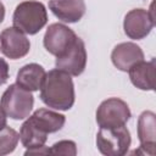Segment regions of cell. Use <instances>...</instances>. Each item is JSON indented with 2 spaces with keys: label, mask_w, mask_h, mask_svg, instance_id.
<instances>
[{
  "label": "cell",
  "mask_w": 156,
  "mask_h": 156,
  "mask_svg": "<svg viewBox=\"0 0 156 156\" xmlns=\"http://www.w3.org/2000/svg\"><path fill=\"white\" fill-rule=\"evenodd\" d=\"M40 99L50 108L69 110L76 100L74 84L71 76L58 68L49 71L40 88Z\"/></svg>",
  "instance_id": "cell-1"
},
{
  "label": "cell",
  "mask_w": 156,
  "mask_h": 156,
  "mask_svg": "<svg viewBox=\"0 0 156 156\" xmlns=\"http://www.w3.org/2000/svg\"><path fill=\"white\" fill-rule=\"evenodd\" d=\"M13 27L24 34L34 35L48 23V12L43 2L37 0H26L20 2L12 16Z\"/></svg>",
  "instance_id": "cell-2"
},
{
  "label": "cell",
  "mask_w": 156,
  "mask_h": 156,
  "mask_svg": "<svg viewBox=\"0 0 156 156\" xmlns=\"http://www.w3.org/2000/svg\"><path fill=\"white\" fill-rule=\"evenodd\" d=\"M34 96L32 91L21 88L17 84H11L2 94L0 106L7 117L20 121L24 119L32 112Z\"/></svg>",
  "instance_id": "cell-3"
},
{
  "label": "cell",
  "mask_w": 156,
  "mask_h": 156,
  "mask_svg": "<svg viewBox=\"0 0 156 156\" xmlns=\"http://www.w3.org/2000/svg\"><path fill=\"white\" fill-rule=\"evenodd\" d=\"M130 143V133L126 126L100 128L96 134V146L106 156H122L127 154Z\"/></svg>",
  "instance_id": "cell-4"
},
{
  "label": "cell",
  "mask_w": 156,
  "mask_h": 156,
  "mask_svg": "<svg viewBox=\"0 0 156 156\" xmlns=\"http://www.w3.org/2000/svg\"><path fill=\"white\" fill-rule=\"evenodd\" d=\"M132 117V112L126 101L118 98L104 100L96 110V123L100 128H112L126 126Z\"/></svg>",
  "instance_id": "cell-5"
},
{
  "label": "cell",
  "mask_w": 156,
  "mask_h": 156,
  "mask_svg": "<svg viewBox=\"0 0 156 156\" xmlns=\"http://www.w3.org/2000/svg\"><path fill=\"white\" fill-rule=\"evenodd\" d=\"M77 38V34L66 24L52 23L45 32L43 44L48 52L60 57L71 49Z\"/></svg>",
  "instance_id": "cell-6"
},
{
  "label": "cell",
  "mask_w": 156,
  "mask_h": 156,
  "mask_svg": "<svg viewBox=\"0 0 156 156\" xmlns=\"http://www.w3.org/2000/svg\"><path fill=\"white\" fill-rule=\"evenodd\" d=\"M152 5L154 4H151V9L149 11L144 9H133L127 12L123 21V29L128 38L140 40L150 34L155 26Z\"/></svg>",
  "instance_id": "cell-7"
},
{
  "label": "cell",
  "mask_w": 156,
  "mask_h": 156,
  "mask_svg": "<svg viewBox=\"0 0 156 156\" xmlns=\"http://www.w3.org/2000/svg\"><path fill=\"white\" fill-rule=\"evenodd\" d=\"M0 50L6 57L18 60L29 52L30 43L22 30L16 27H7L0 33Z\"/></svg>",
  "instance_id": "cell-8"
},
{
  "label": "cell",
  "mask_w": 156,
  "mask_h": 156,
  "mask_svg": "<svg viewBox=\"0 0 156 156\" xmlns=\"http://www.w3.org/2000/svg\"><path fill=\"white\" fill-rule=\"evenodd\" d=\"M56 68L68 73L69 76H80L87 66V50L84 41L78 37L71 49L62 56L56 57Z\"/></svg>",
  "instance_id": "cell-9"
},
{
  "label": "cell",
  "mask_w": 156,
  "mask_h": 156,
  "mask_svg": "<svg viewBox=\"0 0 156 156\" xmlns=\"http://www.w3.org/2000/svg\"><path fill=\"white\" fill-rule=\"evenodd\" d=\"M111 61L116 68L128 72L134 65L144 61V52L139 45L132 41L117 44L111 52Z\"/></svg>",
  "instance_id": "cell-10"
},
{
  "label": "cell",
  "mask_w": 156,
  "mask_h": 156,
  "mask_svg": "<svg viewBox=\"0 0 156 156\" xmlns=\"http://www.w3.org/2000/svg\"><path fill=\"white\" fill-rule=\"evenodd\" d=\"M138 139L143 154L154 156L156 152V115L144 111L138 118Z\"/></svg>",
  "instance_id": "cell-11"
},
{
  "label": "cell",
  "mask_w": 156,
  "mask_h": 156,
  "mask_svg": "<svg viewBox=\"0 0 156 156\" xmlns=\"http://www.w3.org/2000/svg\"><path fill=\"white\" fill-rule=\"evenodd\" d=\"M37 130L43 134L56 133L66 123V117L56 111L49 108H38L33 112L32 116H28L27 119Z\"/></svg>",
  "instance_id": "cell-12"
},
{
  "label": "cell",
  "mask_w": 156,
  "mask_h": 156,
  "mask_svg": "<svg viewBox=\"0 0 156 156\" xmlns=\"http://www.w3.org/2000/svg\"><path fill=\"white\" fill-rule=\"evenodd\" d=\"M51 12L65 23H76L85 15L84 0H49Z\"/></svg>",
  "instance_id": "cell-13"
},
{
  "label": "cell",
  "mask_w": 156,
  "mask_h": 156,
  "mask_svg": "<svg viewBox=\"0 0 156 156\" xmlns=\"http://www.w3.org/2000/svg\"><path fill=\"white\" fill-rule=\"evenodd\" d=\"M155 68V58H151L150 61H141L134 65L128 71L132 84L140 90H154Z\"/></svg>",
  "instance_id": "cell-14"
},
{
  "label": "cell",
  "mask_w": 156,
  "mask_h": 156,
  "mask_svg": "<svg viewBox=\"0 0 156 156\" xmlns=\"http://www.w3.org/2000/svg\"><path fill=\"white\" fill-rule=\"evenodd\" d=\"M45 74L44 67L39 63H28L17 72L16 84L28 91H37L40 90Z\"/></svg>",
  "instance_id": "cell-15"
},
{
  "label": "cell",
  "mask_w": 156,
  "mask_h": 156,
  "mask_svg": "<svg viewBox=\"0 0 156 156\" xmlns=\"http://www.w3.org/2000/svg\"><path fill=\"white\" fill-rule=\"evenodd\" d=\"M20 140L26 149L40 147L45 145L48 140V135L37 130L27 119L23 122L20 129Z\"/></svg>",
  "instance_id": "cell-16"
},
{
  "label": "cell",
  "mask_w": 156,
  "mask_h": 156,
  "mask_svg": "<svg viewBox=\"0 0 156 156\" xmlns=\"http://www.w3.org/2000/svg\"><path fill=\"white\" fill-rule=\"evenodd\" d=\"M20 140V134L10 127H5L0 130V156L7 155L15 151Z\"/></svg>",
  "instance_id": "cell-17"
},
{
  "label": "cell",
  "mask_w": 156,
  "mask_h": 156,
  "mask_svg": "<svg viewBox=\"0 0 156 156\" xmlns=\"http://www.w3.org/2000/svg\"><path fill=\"white\" fill-rule=\"evenodd\" d=\"M50 154L51 155L74 156V155H77V145L72 140H60L50 147Z\"/></svg>",
  "instance_id": "cell-18"
},
{
  "label": "cell",
  "mask_w": 156,
  "mask_h": 156,
  "mask_svg": "<svg viewBox=\"0 0 156 156\" xmlns=\"http://www.w3.org/2000/svg\"><path fill=\"white\" fill-rule=\"evenodd\" d=\"M9 76H10L9 65L4 58L0 57V85H4L7 82Z\"/></svg>",
  "instance_id": "cell-19"
},
{
  "label": "cell",
  "mask_w": 156,
  "mask_h": 156,
  "mask_svg": "<svg viewBox=\"0 0 156 156\" xmlns=\"http://www.w3.org/2000/svg\"><path fill=\"white\" fill-rule=\"evenodd\" d=\"M50 154V147L43 145L40 147H33V149H27L24 152V156L28 155H49Z\"/></svg>",
  "instance_id": "cell-20"
},
{
  "label": "cell",
  "mask_w": 156,
  "mask_h": 156,
  "mask_svg": "<svg viewBox=\"0 0 156 156\" xmlns=\"http://www.w3.org/2000/svg\"><path fill=\"white\" fill-rule=\"evenodd\" d=\"M6 117H7L6 113L4 112V110H2L1 106H0V130L7 126V119H6Z\"/></svg>",
  "instance_id": "cell-21"
},
{
  "label": "cell",
  "mask_w": 156,
  "mask_h": 156,
  "mask_svg": "<svg viewBox=\"0 0 156 156\" xmlns=\"http://www.w3.org/2000/svg\"><path fill=\"white\" fill-rule=\"evenodd\" d=\"M4 18H5V6H4V4L0 1V23L4 21Z\"/></svg>",
  "instance_id": "cell-22"
}]
</instances>
